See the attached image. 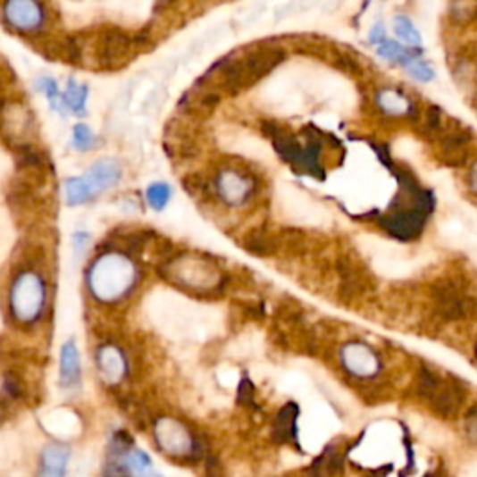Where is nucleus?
I'll use <instances>...</instances> for the list:
<instances>
[{"label": "nucleus", "instance_id": "obj_17", "mask_svg": "<svg viewBox=\"0 0 477 477\" xmlns=\"http://www.w3.org/2000/svg\"><path fill=\"white\" fill-rule=\"evenodd\" d=\"M71 449L66 444L49 442L41 449L36 477H66Z\"/></svg>", "mask_w": 477, "mask_h": 477}, {"label": "nucleus", "instance_id": "obj_15", "mask_svg": "<svg viewBox=\"0 0 477 477\" xmlns=\"http://www.w3.org/2000/svg\"><path fill=\"white\" fill-rule=\"evenodd\" d=\"M222 99V94H219L216 90L209 88V86L204 84H197L194 88H190L180 101V111L185 116L190 118H197V120H204L207 116L213 114V111L216 106H219Z\"/></svg>", "mask_w": 477, "mask_h": 477}, {"label": "nucleus", "instance_id": "obj_5", "mask_svg": "<svg viewBox=\"0 0 477 477\" xmlns=\"http://www.w3.org/2000/svg\"><path fill=\"white\" fill-rule=\"evenodd\" d=\"M166 276L173 286L190 293H214L222 288L221 267L200 255H180L168 264Z\"/></svg>", "mask_w": 477, "mask_h": 477}, {"label": "nucleus", "instance_id": "obj_11", "mask_svg": "<svg viewBox=\"0 0 477 477\" xmlns=\"http://www.w3.org/2000/svg\"><path fill=\"white\" fill-rule=\"evenodd\" d=\"M339 364L355 381H373L382 372L379 353L362 341H347L339 349Z\"/></svg>", "mask_w": 477, "mask_h": 477}, {"label": "nucleus", "instance_id": "obj_30", "mask_svg": "<svg viewBox=\"0 0 477 477\" xmlns=\"http://www.w3.org/2000/svg\"><path fill=\"white\" fill-rule=\"evenodd\" d=\"M464 432H466V439L473 446H477V406H473L464 416Z\"/></svg>", "mask_w": 477, "mask_h": 477}, {"label": "nucleus", "instance_id": "obj_6", "mask_svg": "<svg viewBox=\"0 0 477 477\" xmlns=\"http://www.w3.org/2000/svg\"><path fill=\"white\" fill-rule=\"evenodd\" d=\"M432 312L446 322L468 321L477 315V295L457 278L439 280L431 288Z\"/></svg>", "mask_w": 477, "mask_h": 477}, {"label": "nucleus", "instance_id": "obj_12", "mask_svg": "<svg viewBox=\"0 0 477 477\" xmlns=\"http://www.w3.org/2000/svg\"><path fill=\"white\" fill-rule=\"evenodd\" d=\"M6 23L17 32H38L47 21V12L39 0H6Z\"/></svg>", "mask_w": 477, "mask_h": 477}, {"label": "nucleus", "instance_id": "obj_25", "mask_svg": "<svg viewBox=\"0 0 477 477\" xmlns=\"http://www.w3.org/2000/svg\"><path fill=\"white\" fill-rule=\"evenodd\" d=\"M403 70L408 73L410 79H414L416 82H422V84H429L437 79L435 68H432L431 63L425 58H422L420 54L412 58Z\"/></svg>", "mask_w": 477, "mask_h": 477}, {"label": "nucleus", "instance_id": "obj_27", "mask_svg": "<svg viewBox=\"0 0 477 477\" xmlns=\"http://www.w3.org/2000/svg\"><path fill=\"white\" fill-rule=\"evenodd\" d=\"M97 135L92 131V129L86 125V123H77L73 127V133H71V146L77 151H92L97 146Z\"/></svg>", "mask_w": 477, "mask_h": 477}, {"label": "nucleus", "instance_id": "obj_34", "mask_svg": "<svg viewBox=\"0 0 477 477\" xmlns=\"http://www.w3.org/2000/svg\"><path fill=\"white\" fill-rule=\"evenodd\" d=\"M473 353H475V358H477V339H475V345H473Z\"/></svg>", "mask_w": 477, "mask_h": 477}, {"label": "nucleus", "instance_id": "obj_24", "mask_svg": "<svg viewBox=\"0 0 477 477\" xmlns=\"http://www.w3.org/2000/svg\"><path fill=\"white\" fill-rule=\"evenodd\" d=\"M172 200V187L164 181H155L146 188V202L154 211H163Z\"/></svg>", "mask_w": 477, "mask_h": 477}, {"label": "nucleus", "instance_id": "obj_23", "mask_svg": "<svg viewBox=\"0 0 477 477\" xmlns=\"http://www.w3.org/2000/svg\"><path fill=\"white\" fill-rule=\"evenodd\" d=\"M66 202L68 205L71 207H77V205H84V204H88L92 202L96 197L92 194L88 183H86V180L82 176L79 178H70L66 181Z\"/></svg>", "mask_w": 477, "mask_h": 477}, {"label": "nucleus", "instance_id": "obj_14", "mask_svg": "<svg viewBox=\"0 0 477 477\" xmlns=\"http://www.w3.org/2000/svg\"><path fill=\"white\" fill-rule=\"evenodd\" d=\"M96 372L105 384L108 386L120 384L127 377V372H129L125 353L120 349L118 345H113V343L101 345L96 351Z\"/></svg>", "mask_w": 477, "mask_h": 477}, {"label": "nucleus", "instance_id": "obj_29", "mask_svg": "<svg viewBox=\"0 0 477 477\" xmlns=\"http://www.w3.org/2000/svg\"><path fill=\"white\" fill-rule=\"evenodd\" d=\"M315 4H317V0H289V3H288L284 8L280 10L278 19L288 17V15H291V13L306 12V10H310L312 6H315Z\"/></svg>", "mask_w": 477, "mask_h": 477}, {"label": "nucleus", "instance_id": "obj_28", "mask_svg": "<svg viewBox=\"0 0 477 477\" xmlns=\"http://www.w3.org/2000/svg\"><path fill=\"white\" fill-rule=\"evenodd\" d=\"M166 96H168V94H166L164 86H157V88L147 96V99H146V103H144V106H142V113H144V114L159 113V111H161V106H163V103L166 101Z\"/></svg>", "mask_w": 477, "mask_h": 477}, {"label": "nucleus", "instance_id": "obj_10", "mask_svg": "<svg viewBox=\"0 0 477 477\" xmlns=\"http://www.w3.org/2000/svg\"><path fill=\"white\" fill-rule=\"evenodd\" d=\"M213 188L216 198L228 207H243L254 197L255 178L243 168L224 166L214 176Z\"/></svg>", "mask_w": 477, "mask_h": 477}, {"label": "nucleus", "instance_id": "obj_13", "mask_svg": "<svg viewBox=\"0 0 477 477\" xmlns=\"http://www.w3.org/2000/svg\"><path fill=\"white\" fill-rule=\"evenodd\" d=\"M373 105L388 120H416L420 114L416 103L403 90L392 88V86L377 88L373 94Z\"/></svg>", "mask_w": 477, "mask_h": 477}, {"label": "nucleus", "instance_id": "obj_9", "mask_svg": "<svg viewBox=\"0 0 477 477\" xmlns=\"http://www.w3.org/2000/svg\"><path fill=\"white\" fill-rule=\"evenodd\" d=\"M336 271L339 274V298L347 305L364 300L377 288V280L360 257L355 254H347L338 259Z\"/></svg>", "mask_w": 477, "mask_h": 477}, {"label": "nucleus", "instance_id": "obj_32", "mask_svg": "<svg viewBox=\"0 0 477 477\" xmlns=\"http://www.w3.org/2000/svg\"><path fill=\"white\" fill-rule=\"evenodd\" d=\"M468 185H470V190L473 197L477 198V161L472 164L470 168V176H468Z\"/></svg>", "mask_w": 477, "mask_h": 477}, {"label": "nucleus", "instance_id": "obj_1", "mask_svg": "<svg viewBox=\"0 0 477 477\" xmlns=\"http://www.w3.org/2000/svg\"><path fill=\"white\" fill-rule=\"evenodd\" d=\"M286 56L288 53L280 46L259 43L243 53L230 54L216 62L198 82L219 94L237 96L265 79L281 62H286Z\"/></svg>", "mask_w": 477, "mask_h": 477}, {"label": "nucleus", "instance_id": "obj_8", "mask_svg": "<svg viewBox=\"0 0 477 477\" xmlns=\"http://www.w3.org/2000/svg\"><path fill=\"white\" fill-rule=\"evenodd\" d=\"M137 49V34H129L123 29L108 27L97 34L96 60L103 70H120L135 58Z\"/></svg>", "mask_w": 477, "mask_h": 477}, {"label": "nucleus", "instance_id": "obj_2", "mask_svg": "<svg viewBox=\"0 0 477 477\" xmlns=\"http://www.w3.org/2000/svg\"><path fill=\"white\" fill-rule=\"evenodd\" d=\"M140 269L133 257L123 252H103L86 274L90 295L101 305H116L138 286Z\"/></svg>", "mask_w": 477, "mask_h": 477}, {"label": "nucleus", "instance_id": "obj_18", "mask_svg": "<svg viewBox=\"0 0 477 477\" xmlns=\"http://www.w3.org/2000/svg\"><path fill=\"white\" fill-rule=\"evenodd\" d=\"M60 384L63 388H77L82 377V365H80V353L79 347L73 339L66 341L60 349Z\"/></svg>", "mask_w": 477, "mask_h": 477}, {"label": "nucleus", "instance_id": "obj_19", "mask_svg": "<svg viewBox=\"0 0 477 477\" xmlns=\"http://www.w3.org/2000/svg\"><path fill=\"white\" fill-rule=\"evenodd\" d=\"M392 30L398 38V41H401L403 46L406 47H414L420 49L423 46V38L422 32L418 30V27L414 25V21H412L408 15H396L392 19Z\"/></svg>", "mask_w": 477, "mask_h": 477}, {"label": "nucleus", "instance_id": "obj_20", "mask_svg": "<svg viewBox=\"0 0 477 477\" xmlns=\"http://www.w3.org/2000/svg\"><path fill=\"white\" fill-rule=\"evenodd\" d=\"M377 54L379 58H382L384 62H389V63H398V66L405 68L406 63L418 56V51L414 47H406L403 46L401 41H394V39H386L384 43H381V46L377 47Z\"/></svg>", "mask_w": 477, "mask_h": 477}, {"label": "nucleus", "instance_id": "obj_26", "mask_svg": "<svg viewBox=\"0 0 477 477\" xmlns=\"http://www.w3.org/2000/svg\"><path fill=\"white\" fill-rule=\"evenodd\" d=\"M449 17L457 25H466L477 17V0H451Z\"/></svg>", "mask_w": 477, "mask_h": 477}, {"label": "nucleus", "instance_id": "obj_31", "mask_svg": "<svg viewBox=\"0 0 477 477\" xmlns=\"http://www.w3.org/2000/svg\"><path fill=\"white\" fill-rule=\"evenodd\" d=\"M367 39H370V43L375 47H379L381 43H384L388 39L386 27H384L382 21H377V23H373V27L370 29V34H367Z\"/></svg>", "mask_w": 477, "mask_h": 477}, {"label": "nucleus", "instance_id": "obj_3", "mask_svg": "<svg viewBox=\"0 0 477 477\" xmlns=\"http://www.w3.org/2000/svg\"><path fill=\"white\" fill-rule=\"evenodd\" d=\"M416 398L422 399L432 414L451 420L459 416L466 399V388L451 377H442L429 365H420L414 381Z\"/></svg>", "mask_w": 477, "mask_h": 477}, {"label": "nucleus", "instance_id": "obj_7", "mask_svg": "<svg viewBox=\"0 0 477 477\" xmlns=\"http://www.w3.org/2000/svg\"><path fill=\"white\" fill-rule=\"evenodd\" d=\"M154 439L157 448L172 459L190 461L200 449L194 432L178 418L161 416L154 423Z\"/></svg>", "mask_w": 477, "mask_h": 477}, {"label": "nucleus", "instance_id": "obj_33", "mask_svg": "<svg viewBox=\"0 0 477 477\" xmlns=\"http://www.w3.org/2000/svg\"><path fill=\"white\" fill-rule=\"evenodd\" d=\"M180 0H157V4H155V10L157 12H164L168 8H172L173 4H178Z\"/></svg>", "mask_w": 477, "mask_h": 477}, {"label": "nucleus", "instance_id": "obj_4", "mask_svg": "<svg viewBox=\"0 0 477 477\" xmlns=\"http://www.w3.org/2000/svg\"><path fill=\"white\" fill-rule=\"evenodd\" d=\"M47 281L38 271H19L8 291V306L12 319L21 327H32L39 322L47 308Z\"/></svg>", "mask_w": 477, "mask_h": 477}, {"label": "nucleus", "instance_id": "obj_16", "mask_svg": "<svg viewBox=\"0 0 477 477\" xmlns=\"http://www.w3.org/2000/svg\"><path fill=\"white\" fill-rule=\"evenodd\" d=\"M123 176L121 164L116 159H99L96 161L84 173V180L88 183L94 197H99L101 192L114 188Z\"/></svg>", "mask_w": 477, "mask_h": 477}, {"label": "nucleus", "instance_id": "obj_35", "mask_svg": "<svg viewBox=\"0 0 477 477\" xmlns=\"http://www.w3.org/2000/svg\"><path fill=\"white\" fill-rule=\"evenodd\" d=\"M365 3H370V0H365Z\"/></svg>", "mask_w": 477, "mask_h": 477}, {"label": "nucleus", "instance_id": "obj_22", "mask_svg": "<svg viewBox=\"0 0 477 477\" xmlns=\"http://www.w3.org/2000/svg\"><path fill=\"white\" fill-rule=\"evenodd\" d=\"M34 88L47 97V101L51 103L53 111H56L58 114H68V106L66 101H63V94L58 88V82L47 75H41L34 80Z\"/></svg>", "mask_w": 477, "mask_h": 477}, {"label": "nucleus", "instance_id": "obj_21", "mask_svg": "<svg viewBox=\"0 0 477 477\" xmlns=\"http://www.w3.org/2000/svg\"><path fill=\"white\" fill-rule=\"evenodd\" d=\"M88 86L80 84L77 80H70L66 86V92H63V101H66L68 113L75 116H84L86 114V103H88Z\"/></svg>", "mask_w": 477, "mask_h": 477}]
</instances>
